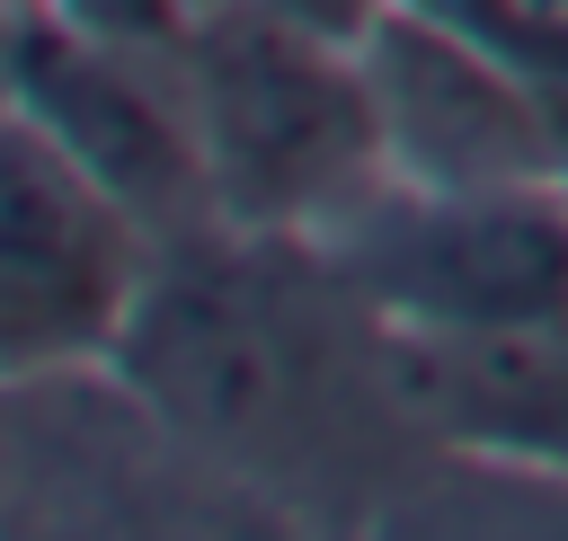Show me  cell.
<instances>
[{
    "label": "cell",
    "instance_id": "277c9868",
    "mask_svg": "<svg viewBox=\"0 0 568 541\" xmlns=\"http://www.w3.org/2000/svg\"><path fill=\"white\" fill-rule=\"evenodd\" d=\"M169 239L27 115L0 133V381L115 364Z\"/></svg>",
    "mask_w": 568,
    "mask_h": 541
},
{
    "label": "cell",
    "instance_id": "7a4b0ae2",
    "mask_svg": "<svg viewBox=\"0 0 568 541\" xmlns=\"http://www.w3.org/2000/svg\"><path fill=\"white\" fill-rule=\"evenodd\" d=\"M186 89L213 160V204L240 231L328 239L390 186L364 53L257 0H213L186 44Z\"/></svg>",
    "mask_w": 568,
    "mask_h": 541
},
{
    "label": "cell",
    "instance_id": "ba28073f",
    "mask_svg": "<svg viewBox=\"0 0 568 541\" xmlns=\"http://www.w3.org/2000/svg\"><path fill=\"white\" fill-rule=\"evenodd\" d=\"M390 364L435 452L568 488V319L390 328Z\"/></svg>",
    "mask_w": 568,
    "mask_h": 541
},
{
    "label": "cell",
    "instance_id": "6da1fadb",
    "mask_svg": "<svg viewBox=\"0 0 568 541\" xmlns=\"http://www.w3.org/2000/svg\"><path fill=\"white\" fill-rule=\"evenodd\" d=\"M115 372L275 523L311 506L355 514L435 461L390 364V319L293 231L213 222L169 239Z\"/></svg>",
    "mask_w": 568,
    "mask_h": 541
},
{
    "label": "cell",
    "instance_id": "5b68a950",
    "mask_svg": "<svg viewBox=\"0 0 568 541\" xmlns=\"http://www.w3.org/2000/svg\"><path fill=\"white\" fill-rule=\"evenodd\" d=\"M9 115H27L53 151H71L160 239L222 222L186 53L89 35L53 0H9Z\"/></svg>",
    "mask_w": 568,
    "mask_h": 541
},
{
    "label": "cell",
    "instance_id": "8992f818",
    "mask_svg": "<svg viewBox=\"0 0 568 541\" xmlns=\"http://www.w3.org/2000/svg\"><path fill=\"white\" fill-rule=\"evenodd\" d=\"M62 399V426L27 390H9V523H27L44 497H62L44 523L80 532H169V523H275L231 470H213L115 364L27 372ZM36 523V532H44Z\"/></svg>",
    "mask_w": 568,
    "mask_h": 541
},
{
    "label": "cell",
    "instance_id": "52a82bcc",
    "mask_svg": "<svg viewBox=\"0 0 568 541\" xmlns=\"http://www.w3.org/2000/svg\"><path fill=\"white\" fill-rule=\"evenodd\" d=\"M364 80L382 106L390 177L408 186H515L568 177V124L550 89L506 62L444 0H390L364 27Z\"/></svg>",
    "mask_w": 568,
    "mask_h": 541
},
{
    "label": "cell",
    "instance_id": "3957f363",
    "mask_svg": "<svg viewBox=\"0 0 568 541\" xmlns=\"http://www.w3.org/2000/svg\"><path fill=\"white\" fill-rule=\"evenodd\" d=\"M320 248L390 328L568 319V177H515V186L390 177Z\"/></svg>",
    "mask_w": 568,
    "mask_h": 541
}]
</instances>
